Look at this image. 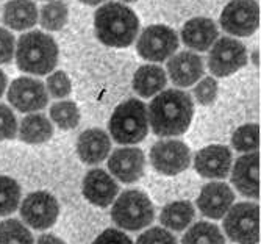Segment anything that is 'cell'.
<instances>
[{
	"mask_svg": "<svg viewBox=\"0 0 261 244\" xmlns=\"http://www.w3.org/2000/svg\"><path fill=\"white\" fill-rule=\"evenodd\" d=\"M50 117L60 129L72 130L79 126V122H80V111L74 102L63 101V102L55 104L50 108Z\"/></svg>",
	"mask_w": 261,
	"mask_h": 244,
	"instance_id": "cell-27",
	"label": "cell"
},
{
	"mask_svg": "<svg viewBox=\"0 0 261 244\" xmlns=\"http://www.w3.org/2000/svg\"><path fill=\"white\" fill-rule=\"evenodd\" d=\"M231 144L238 152H255L259 145L258 124H247L240 127L231 136Z\"/></svg>",
	"mask_w": 261,
	"mask_h": 244,
	"instance_id": "cell-30",
	"label": "cell"
},
{
	"mask_svg": "<svg viewBox=\"0 0 261 244\" xmlns=\"http://www.w3.org/2000/svg\"><path fill=\"white\" fill-rule=\"evenodd\" d=\"M92 244H132V239L121 230L108 229L102 232Z\"/></svg>",
	"mask_w": 261,
	"mask_h": 244,
	"instance_id": "cell-36",
	"label": "cell"
},
{
	"mask_svg": "<svg viewBox=\"0 0 261 244\" xmlns=\"http://www.w3.org/2000/svg\"><path fill=\"white\" fill-rule=\"evenodd\" d=\"M231 182L244 196L252 199L259 198V155L256 152L246 154L236 160Z\"/></svg>",
	"mask_w": 261,
	"mask_h": 244,
	"instance_id": "cell-17",
	"label": "cell"
},
{
	"mask_svg": "<svg viewBox=\"0 0 261 244\" xmlns=\"http://www.w3.org/2000/svg\"><path fill=\"white\" fill-rule=\"evenodd\" d=\"M150 161L158 173L164 176H177L189 166L191 152L178 139H164L153 144L150 149Z\"/></svg>",
	"mask_w": 261,
	"mask_h": 244,
	"instance_id": "cell-11",
	"label": "cell"
},
{
	"mask_svg": "<svg viewBox=\"0 0 261 244\" xmlns=\"http://www.w3.org/2000/svg\"><path fill=\"white\" fill-rule=\"evenodd\" d=\"M20 217L35 230H45L55 224L60 214L58 201L50 192L36 191L23 199L20 205Z\"/></svg>",
	"mask_w": 261,
	"mask_h": 244,
	"instance_id": "cell-9",
	"label": "cell"
},
{
	"mask_svg": "<svg viewBox=\"0 0 261 244\" xmlns=\"http://www.w3.org/2000/svg\"><path fill=\"white\" fill-rule=\"evenodd\" d=\"M47 91L50 92V95L57 97V99L67 97L70 91H72V85H70V79L67 77L66 72L58 70L49 76V79H47Z\"/></svg>",
	"mask_w": 261,
	"mask_h": 244,
	"instance_id": "cell-31",
	"label": "cell"
},
{
	"mask_svg": "<svg viewBox=\"0 0 261 244\" xmlns=\"http://www.w3.org/2000/svg\"><path fill=\"white\" fill-rule=\"evenodd\" d=\"M146 158L141 149L124 148L113 152L108 160L110 173L124 183H133L144 174Z\"/></svg>",
	"mask_w": 261,
	"mask_h": 244,
	"instance_id": "cell-13",
	"label": "cell"
},
{
	"mask_svg": "<svg viewBox=\"0 0 261 244\" xmlns=\"http://www.w3.org/2000/svg\"><path fill=\"white\" fill-rule=\"evenodd\" d=\"M122 2H127V4H132V2H136V0H122Z\"/></svg>",
	"mask_w": 261,
	"mask_h": 244,
	"instance_id": "cell-41",
	"label": "cell"
},
{
	"mask_svg": "<svg viewBox=\"0 0 261 244\" xmlns=\"http://www.w3.org/2000/svg\"><path fill=\"white\" fill-rule=\"evenodd\" d=\"M218 27L211 19L206 17H196L185 23L181 30V39L183 42L193 48V51L205 52L215 44L218 39Z\"/></svg>",
	"mask_w": 261,
	"mask_h": 244,
	"instance_id": "cell-19",
	"label": "cell"
},
{
	"mask_svg": "<svg viewBox=\"0 0 261 244\" xmlns=\"http://www.w3.org/2000/svg\"><path fill=\"white\" fill-rule=\"evenodd\" d=\"M0 244H33V235L17 219H8L0 223Z\"/></svg>",
	"mask_w": 261,
	"mask_h": 244,
	"instance_id": "cell-28",
	"label": "cell"
},
{
	"mask_svg": "<svg viewBox=\"0 0 261 244\" xmlns=\"http://www.w3.org/2000/svg\"><path fill=\"white\" fill-rule=\"evenodd\" d=\"M168 83L164 69L155 64L141 66L133 77V89L141 97H152L164 89Z\"/></svg>",
	"mask_w": 261,
	"mask_h": 244,
	"instance_id": "cell-22",
	"label": "cell"
},
{
	"mask_svg": "<svg viewBox=\"0 0 261 244\" xmlns=\"http://www.w3.org/2000/svg\"><path fill=\"white\" fill-rule=\"evenodd\" d=\"M111 151L110 136L100 129H89L79 136L77 152L82 161L96 164L103 161Z\"/></svg>",
	"mask_w": 261,
	"mask_h": 244,
	"instance_id": "cell-20",
	"label": "cell"
},
{
	"mask_svg": "<svg viewBox=\"0 0 261 244\" xmlns=\"http://www.w3.org/2000/svg\"><path fill=\"white\" fill-rule=\"evenodd\" d=\"M136 48L144 60L160 63L175 54L178 48V36L166 26H150L141 33Z\"/></svg>",
	"mask_w": 261,
	"mask_h": 244,
	"instance_id": "cell-8",
	"label": "cell"
},
{
	"mask_svg": "<svg viewBox=\"0 0 261 244\" xmlns=\"http://www.w3.org/2000/svg\"><path fill=\"white\" fill-rule=\"evenodd\" d=\"M194 95L200 105H211L218 95V82L211 77L203 79L194 89Z\"/></svg>",
	"mask_w": 261,
	"mask_h": 244,
	"instance_id": "cell-32",
	"label": "cell"
},
{
	"mask_svg": "<svg viewBox=\"0 0 261 244\" xmlns=\"http://www.w3.org/2000/svg\"><path fill=\"white\" fill-rule=\"evenodd\" d=\"M97 38L108 47H128L139 30L138 16L119 2H108L94 14Z\"/></svg>",
	"mask_w": 261,
	"mask_h": 244,
	"instance_id": "cell-2",
	"label": "cell"
},
{
	"mask_svg": "<svg viewBox=\"0 0 261 244\" xmlns=\"http://www.w3.org/2000/svg\"><path fill=\"white\" fill-rule=\"evenodd\" d=\"M224 230L236 244H256L259 239V208L252 202H241L225 213Z\"/></svg>",
	"mask_w": 261,
	"mask_h": 244,
	"instance_id": "cell-6",
	"label": "cell"
},
{
	"mask_svg": "<svg viewBox=\"0 0 261 244\" xmlns=\"http://www.w3.org/2000/svg\"><path fill=\"white\" fill-rule=\"evenodd\" d=\"M181 244H225V238L218 226L202 221L183 235Z\"/></svg>",
	"mask_w": 261,
	"mask_h": 244,
	"instance_id": "cell-25",
	"label": "cell"
},
{
	"mask_svg": "<svg viewBox=\"0 0 261 244\" xmlns=\"http://www.w3.org/2000/svg\"><path fill=\"white\" fill-rule=\"evenodd\" d=\"M14 36L0 27V64H7L13 60L14 55Z\"/></svg>",
	"mask_w": 261,
	"mask_h": 244,
	"instance_id": "cell-35",
	"label": "cell"
},
{
	"mask_svg": "<svg viewBox=\"0 0 261 244\" xmlns=\"http://www.w3.org/2000/svg\"><path fill=\"white\" fill-rule=\"evenodd\" d=\"M16 63L22 72L33 76H45L58 63V45L55 39L42 32L22 35L16 45Z\"/></svg>",
	"mask_w": 261,
	"mask_h": 244,
	"instance_id": "cell-3",
	"label": "cell"
},
{
	"mask_svg": "<svg viewBox=\"0 0 261 244\" xmlns=\"http://www.w3.org/2000/svg\"><path fill=\"white\" fill-rule=\"evenodd\" d=\"M82 4H86V5H99L102 2H105V0H80Z\"/></svg>",
	"mask_w": 261,
	"mask_h": 244,
	"instance_id": "cell-39",
	"label": "cell"
},
{
	"mask_svg": "<svg viewBox=\"0 0 261 244\" xmlns=\"http://www.w3.org/2000/svg\"><path fill=\"white\" fill-rule=\"evenodd\" d=\"M258 58H259L258 51H255V52H253V63H255V64H258Z\"/></svg>",
	"mask_w": 261,
	"mask_h": 244,
	"instance_id": "cell-40",
	"label": "cell"
},
{
	"mask_svg": "<svg viewBox=\"0 0 261 244\" xmlns=\"http://www.w3.org/2000/svg\"><path fill=\"white\" fill-rule=\"evenodd\" d=\"M17 135V120L11 108L0 104V139H13Z\"/></svg>",
	"mask_w": 261,
	"mask_h": 244,
	"instance_id": "cell-33",
	"label": "cell"
},
{
	"mask_svg": "<svg viewBox=\"0 0 261 244\" xmlns=\"http://www.w3.org/2000/svg\"><path fill=\"white\" fill-rule=\"evenodd\" d=\"M234 201V194L231 188L221 182H213L202 188L197 207L200 213L210 219H221L230 210Z\"/></svg>",
	"mask_w": 261,
	"mask_h": 244,
	"instance_id": "cell-15",
	"label": "cell"
},
{
	"mask_svg": "<svg viewBox=\"0 0 261 244\" xmlns=\"http://www.w3.org/2000/svg\"><path fill=\"white\" fill-rule=\"evenodd\" d=\"M20 202V186L11 177L0 176V216L11 214Z\"/></svg>",
	"mask_w": 261,
	"mask_h": 244,
	"instance_id": "cell-29",
	"label": "cell"
},
{
	"mask_svg": "<svg viewBox=\"0 0 261 244\" xmlns=\"http://www.w3.org/2000/svg\"><path fill=\"white\" fill-rule=\"evenodd\" d=\"M38 20V8L33 0H10L4 10V22L13 30H27Z\"/></svg>",
	"mask_w": 261,
	"mask_h": 244,
	"instance_id": "cell-21",
	"label": "cell"
},
{
	"mask_svg": "<svg viewBox=\"0 0 261 244\" xmlns=\"http://www.w3.org/2000/svg\"><path fill=\"white\" fill-rule=\"evenodd\" d=\"M136 244H177V239L174 235H171V232L160 227H153L139 235Z\"/></svg>",
	"mask_w": 261,
	"mask_h": 244,
	"instance_id": "cell-34",
	"label": "cell"
},
{
	"mask_svg": "<svg viewBox=\"0 0 261 244\" xmlns=\"http://www.w3.org/2000/svg\"><path fill=\"white\" fill-rule=\"evenodd\" d=\"M147 108L138 99L122 102L110 119V133L119 144H138L147 136Z\"/></svg>",
	"mask_w": 261,
	"mask_h": 244,
	"instance_id": "cell-4",
	"label": "cell"
},
{
	"mask_svg": "<svg viewBox=\"0 0 261 244\" xmlns=\"http://www.w3.org/2000/svg\"><path fill=\"white\" fill-rule=\"evenodd\" d=\"M67 5L63 0H54L41 8V26L45 30L58 32L61 30L67 22Z\"/></svg>",
	"mask_w": 261,
	"mask_h": 244,
	"instance_id": "cell-26",
	"label": "cell"
},
{
	"mask_svg": "<svg viewBox=\"0 0 261 244\" xmlns=\"http://www.w3.org/2000/svg\"><path fill=\"white\" fill-rule=\"evenodd\" d=\"M171 82L180 88H188L203 76V61L193 52H180L168 63Z\"/></svg>",
	"mask_w": 261,
	"mask_h": 244,
	"instance_id": "cell-18",
	"label": "cell"
},
{
	"mask_svg": "<svg viewBox=\"0 0 261 244\" xmlns=\"http://www.w3.org/2000/svg\"><path fill=\"white\" fill-rule=\"evenodd\" d=\"M259 26V8L255 0H231L221 14V27L234 36H250Z\"/></svg>",
	"mask_w": 261,
	"mask_h": 244,
	"instance_id": "cell-10",
	"label": "cell"
},
{
	"mask_svg": "<svg viewBox=\"0 0 261 244\" xmlns=\"http://www.w3.org/2000/svg\"><path fill=\"white\" fill-rule=\"evenodd\" d=\"M247 63V51L243 42L233 38H221L211 45L208 55V67L216 77H227L244 67Z\"/></svg>",
	"mask_w": 261,
	"mask_h": 244,
	"instance_id": "cell-7",
	"label": "cell"
},
{
	"mask_svg": "<svg viewBox=\"0 0 261 244\" xmlns=\"http://www.w3.org/2000/svg\"><path fill=\"white\" fill-rule=\"evenodd\" d=\"M113 221L124 230H141L153 223L155 211L144 192L130 189L122 192L113 205Z\"/></svg>",
	"mask_w": 261,
	"mask_h": 244,
	"instance_id": "cell-5",
	"label": "cell"
},
{
	"mask_svg": "<svg viewBox=\"0 0 261 244\" xmlns=\"http://www.w3.org/2000/svg\"><path fill=\"white\" fill-rule=\"evenodd\" d=\"M38 244H66V242L52 233H45V235H41V238L38 239Z\"/></svg>",
	"mask_w": 261,
	"mask_h": 244,
	"instance_id": "cell-37",
	"label": "cell"
},
{
	"mask_svg": "<svg viewBox=\"0 0 261 244\" xmlns=\"http://www.w3.org/2000/svg\"><path fill=\"white\" fill-rule=\"evenodd\" d=\"M193 114V99L180 89L163 91L152 101L147 110L149 124L158 136L183 135L191 124Z\"/></svg>",
	"mask_w": 261,
	"mask_h": 244,
	"instance_id": "cell-1",
	"label": "cell"
},
{
	"mask_svg": "<svg viewBox=\"0 0 261 244\" xmlns=\"http://www.w3.org/2000/svg\"><path fill=\"white\" fill-rule=\"evenodd\" d=\"M54 135L50 120L44 114L32 113L20 120L19 138L27 144H42L49 141Z\"/></svg>",
	"mask_w": 261,
	"mask_h": 244,
	"instance_id": "cell-23",
	"label": "cell"
},
{
	"mask_svg": "<svg viewBox=\"0 0 261 244\" xmlns=\"http://www.w3.org/2000/svg\"><path fill=\"white\" fill-rule=\"evenodd\" d=\"M5 88H7V77H5V74H4V70L0 69V97L4 95Z\"/></svg>",
	"mask_w": 261,
	"mask_h": 244,
	"instance_id": "cell-38",
	"label": "cell"
},
{
	"mask_svg": "<svg viewBox=\"0 0 261 244\" xmlns=\"http://www.w3.org/2000/svg\"><path fill=\"white\" fill-rule=\"evenodd\" d=\"M194 166L202 177L225 179L231 167V152L225 145H208L196 154Z\"/></svg>",
	"mask_w": 261,
	"mask_h": 244,
	"instance_id": "cell-16",
	"label": "cell"
},
{
	"mask_svg": "<svg viewBox=\"0 0 261 244\" xmlns=\"http://www.w3.org/2000/svg\"><path fill=\"white\" fill-rule=\"evenodd\" d=\"M83 196L97 207H108L114 202L119 186L103 169H92L83 179Z\"/></svg>",
	"mask_w": 261,
	"mask_h": 244,
	"instance_id": "cell-14",
	"label": "cell"
},
{
	"mask_svg": "<svg viewBox=\"0 0 261 244\" xmlns=\"http://www.w3.org/2000/svg\"><path fill=\"white\" fill-rule=\"evenodd\" d=\"M194 207L188 201H178L166 205L160 214V223L169 230L180 232L186 229L194 219Z\"/></svg>",
	"mask_w": 261,
	"mask_h": 244,
	"instance_id": "cell-24",
	"label": "cell"
},
{
	"mask_svg": "<svg viewBox=\"0 0 261 244\" xmlns=\"http://www.w3.org/2000/svg\"><path fill=\"white\" fill-rule=\"evenodd\" d=\"M8 102L20 113H35L47 105L49 95L42 82L32 77H20L10 85Z\"/></svg>",
	"mask_w": 261,
	"mask_h": 244,
	"instance_id": "cell-12",
	"label": "cell"
}]
</instances>
